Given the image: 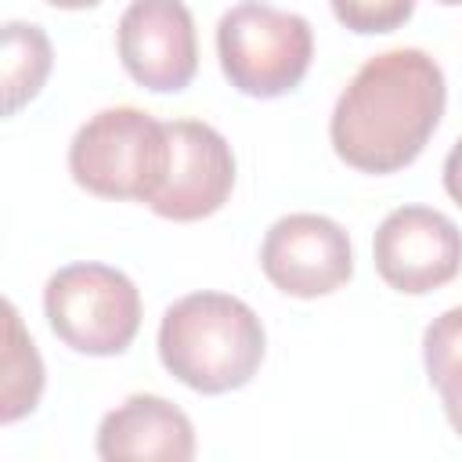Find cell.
<instances>
[{"label":"cell","mask_w":462,"mask_h":462,"mask_svg":"<svg viewBox=\"0 0 462 462\" xmlns=\"http://www.w3.org/2000/svg\"><path fill=\"white\" fill-rule=\"evenodd\" d=\"M97 455L105 462H123V458L188 462L195 458V426L173 401L159 393H130L119 408H112L101 419Z\"/></svg>","instance_id":"cell-10"},{"label":"cell","mask_w":462,"mask_h":462,"mask_svg":"<svg viewBox=\"0 0 462 462\" xmlns=\"http://www.w3.org/2000/svg\"><path fill=\"white\" fill-rule=\"evenodd\" d=\"M422 361L433 390L440 393L451 430L462 437V303L448 307L422 332Z\"/></svg>","instance_id":"cell-13"},{"label":"cell","mask_w":462,"mask_h":462,"mask_svg":"<svg viewBox=\"0 0 462 462\" xmlns=\"http://www.w3.org/2000/svg\"><path fill=\"white\" fill-rule=\"evenodd\" d=\"M43 4L61 7V11H83V7H94V4H101V0H43Z\"/></svg>","instance_id":"cell-16"},{"label":"cell","mask_w":462,"mask_h":462,"mask_svg":"<svg viewBox=\"0 0 462 462\" xmlns=\"http://www.w3.org/2000/svg\"><path fill=\"white\" fill-rule=\"evenodd\" d=\"M444 105V69L419 47H393L354 72L332 108L328 137L350 170L397 173L422 155Z\"/></svg>","instance_id":"cell-1"},{"label":"cell","mask_w":462,"mask_h":462,"mask_svg":"<svg viewBox=\"0 0 462 462\" xmlns=\"http://www.w3.org/2000/svg\"><path fill=\"white\" fill-rule=\"evenodd\" d=\"M267 282L296 300H318L343 289L354 274V249L346 231L321 213L278 217L260 245Z\"/></svg>","instance_id":"cell-6"},{"label":"cell","mask_w":462,"mask_h":462,"mask_svg":"<svg viewBox=\"0 0 462 462\" xmlns=\"http://www.w3.org/2000/svg\"><path fill=\"white\" fill-rule=\"evenodd\" d=\"M267 332L231 292H188L159 321V361L195 393L242 390L263 361Z\"/></svg>","instance_id":"cell-2"},{"label":"cell","mask_w":462,"mask_h":462,"mask_svg":"<svg viewBox=\"0 0 462 462\" xmlns=\"http://www.w3.org/2000/svg\"><path fill=\"white\" fill-rule=\"evenodd\" d=\"M43 314L51 332L76 354H123L141 328L137 285L108 263H69L43 285Z\"/></svg>","instance_id":"cell-5"},{"label":"cell","mask_w":462,"mask_h":462,"mask_svg":"<svg viewBox=\"0 0 462 462\" xmlns=\"http://www.w3.org/2000/svg\"><path fill=\"white\" fill-rule=\"evenodd\" d=\"M170 134L155 116L116 105L90 116L69 144L72 180L97 199L152 202L166 180Z\"/></svg>","instance_id":"cell-3"},{"label":"cell","mask_w":462,"mask_h":462,"mask_svg":"<svg viewBox=\"0 0 462 462\" xmlns=\"http://www.w3.org/2000/svg\"><path fill=\"white\" fill-rule=\"evenodd\" d=\"M116 47L130 79L152 94H177L199 72L195 18L184 0H130Z\"/></svg>","instance_id":"cell-8"},{"label":"cell","mask_w":462,"mask_h":462,"mask_svg":"<svg viewBox=\"0 0 462 462\" xmlns=\"http://www.w3.org/2000/svg\"><path fill=\"white\" fill-rule=\"evenodd\" d=\"M54 65L51 40L32 22H7L4 25V112L14 116L22 105H29Z\"/></svg>","instance_id":"cell-12"},{"label":"cell","mask_w":462,"mask_h":462,"mask_svg":"<svg viewBox=\"0 0 462 462\" xmlns=\"http://www.w3.org/2000/svg\"><path fill=\"white\" fill-rule=\"evenodd\" d=\"M372 260L390 289L404 296H426L462 271V231L440 209L401 206L379 224L372 238Z\"/></svg>","instance_id":"cell-7"},{"label":"cell","mask_w":462,"mask_h":462,"mask_svg":"<svg viewBox=\"0 0 462 462\" xmlns=\"http://www.w3.org/2000/svg\"><path fill=\"white\" fill-rule=\"evenodd\" d=\"M328 4H332L336 22L357 36L393 32L415 11V0H328Z\"/></svg>","instance_id":"cell-14"},{"label":"cell","mask_w":462,"mask_h":462,"mask_svg":"<svg viewBox=\"0 0 462 462\" xmlns=\"http://www.w3.org/2000/svg\"><path fill=\"white\" fill-rule=\"evenodd\" d=\"M4 365H0V422L11 426L22 415L36 411L40 393H43V361L36 343L29 339V332L22 328V318L14 310V303H4Z\"/></svg>","instance_id":"cell-11"},{"label":"cell","mask_w":462,"mask_h":462,"mask_svg":"<svg viewBox=\"0 0 462 462\" xmlns=\"http://www.w3.org/2000/svg\"><path fill=\"white\" fill-rule=\"evenodd\" d=\"M444 191L462 206V137L451 144V152L444 159Z\"/></svg>","instance_id":"cell-15"},{"label":"cell","mask_w":462,"mask_h":462,"mask_svg":"<svg viewBox=\"0 0 462 462\" xmlns=\"http://www.w3.org/2000/svg\"><path fill=\"white\" fill-rule=\"evenodd\" d=\"M217 58L238 94L271 101L303 83L314 58V29L296 11L242 0L217 22Z\"/></svg>","instance_id":"cell-4"},{"label":"cell","mask_w":462,"mask_h":462,"mask_svg":"<svg viewBox=\"0 0 462 462\" xmlns=\"http://www.w3.org/2000/svg\"><path fill=\"white\" fill-rule=\"evenodd\" d=\"M437 4H448V7H458L462 0H437Z\"/></svg>","instance_id":"cell-17"},{"label":"cell","mask_w":462,"mask_h":462,"mask_svg":"<svg viewBox=\"0 0 462 462\" xmlns=\"http://www.w3.org/2000/svg\"><path fill=\"white\" fill-rule=\"evenodd\" d=\"M170 134V166L166 180L148 202L155 217L191 224L206 220L231 199L235 188V155L220 130L202 119H173Z\"/></svg>","instance_id":"cell-9"}]
</instances>
